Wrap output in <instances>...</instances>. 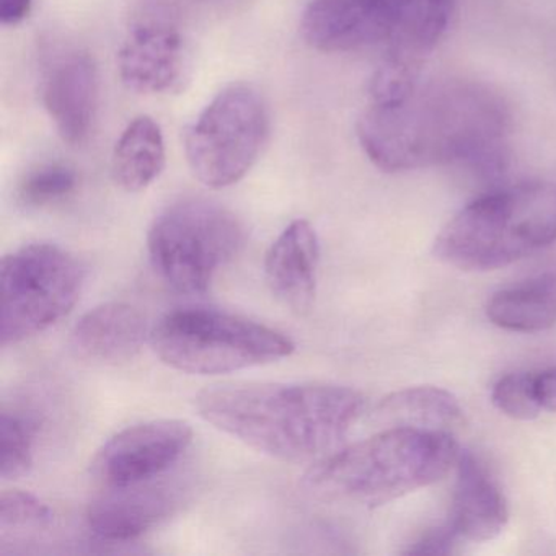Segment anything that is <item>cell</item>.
Segmentation results:
<instances>
[{"instance_id": "1", "label": "cell", "mask_w": 556, "mask_h": 556, "mask_svg": "<svg viewBox=\"0 0 556 556\" xmlns=\"http://www.w3.org/2000/svg\"><path fill=\"white\" fill-rule=\"evenodd\" d=\"M509 129V106L484 84L418 77L396 96L370 99L357 138L383 172L460 165L493 177L506 164Z\"/></svg>"}, {"instance_id": "2", "label": "cell", "mask_w": 556, "mask_h": 556, "mask_svg": "<svg viewBox=\"0 0 556 556\" xmlns=\"http://www.w3.org/2000/svg\"><path fill=\"white\" fill-rule=\"evenodd\" d=\"M194 408L204 421L269 457L315 464L337 452L364 399L333 383H232L203 390Z\"/></svg>"}, {"instance_id": "3", "label": "cell", "mask_w": 556, "mask_h": 556, "mask_svg": "<svg viewBox=\"0 0 556 556\" xmlns=\"http://www.w3.org/2000/svg\"><path fill=\"white\" fill-rule=\"evenodd\" d=\"M460 452L452 432L392 426L315 462L304 483L324 500L382 506L441 481Z\"/></svg>"}, {"instance_id": "4", "label": "cell", "mask_w": 556, "mask_h": 556, "mask_svg": "<svg viewBox=\"0 0 556 556\" xmlns=\"http://www.w3.org/2000/svg\"><path fill=\"white\" fill-rule=\"evenodd\" d=\"M556 242V184L483 194L439 232L434 255L464 271H494Z\"/></svg>"}, {"instance_id": "5", "label": "cell", "mask_w": 556, "mask_h": 556, "mask_svg": "<svg viewBox=\"0 0 556 556\" xmlns=\"http://www.w3.org/2000/svg\"><path fill=\"white\" fill-rule=\"evenodd\" d=\"M452 14L454 0H312L301 31L324 53L380 48L390 60L419 64L444 37Z\"/></svg>"}, {"instance_id": "6", "label": "cell", "mask_w": 556, "mask_h": 556, "mask_svg": "<svg viewBox=\"0 0 556 556\" xmlns=\"http://www.w3.org/2000/svg\"><path fill=\"white\" fill-rule=\"evenodd\" d=\"M152 350L172 369L223 376L285 359L294 353L288 334L214 308H180L152 328Z\"/></svg>"}, {"instance_id": "7", "label": "cell", "mask_w": 556, "mask_h": 556, "mask_svg": "<svg viewBox=\"0 0 556 556\" xmlns=\"http://www.w3.org/2000/svg\"><path fill=\"white\" fill-rule=\"evenodd\" d=\"M245 243L239 217L214 201L187 198L165 207L148 233L159 278L178 294L200 295Z\"/></svg>"}, {"instance_id": "8", "label": "cell", "mask_w": 556, "mask_h": 556, "mask_svg": "<svg viewBox=\"0 0 556 556\" xmlns=\"http://www.w3.org/2000/svg\"><path fill=\"white\" fill-rule=\"evenodd\" d=\"M86 266L54 243H28L0 265V344L24 343L66 317L79 302Z\"/></svg>"}, {"instance_id": "9", "label": "cell", "mask_w": 556, "mask_h": 556, "mask_svg": "<svg viewBox=\"0 0 556 556\" xmlns=\"http://www.w3.org/2000/svg\"><path fill=\"white\" fill-rule=\"evenodd\" d=\"M268 135V109L258 90L232 84L214 97L188 129V164L207 188L232 187L252 170Z\"/></svg>"}, {"instance_id": "10", "label": "cell", "mask_w": 556, "mask_h": 556, "mask_svg": "<svg viewBox=\"0 0 556 556\" xmlns=\"http://www.w3.org/2000/svg\"><path fill=\"white\" fill-rule=\"evenodd\" d=\"M193 441L184 419H152L116 432L92 462L93 478L103 488L146 483L170 470Z\"/></svg>"}, {"instance_id": "11", "label": "cell", "mask_w": 556, "mask_h": 556, "mask_svg": "<svg viewBox=\"0 0 556 556\" xmlns=\"http://www.w3.org/2000/svg\"><path fill=\"white\" fill-rule=\"evenodd\" d=\"M123 84L139 93H178L191 73L187 41L178 28L165 22L138 25L118 53Z\"/></svg>"}, {"instance_id": "12", "label": "cell", "mask_w": 556, "mask_h": 556, "mask_svg": "<svg viewBox=\"0 0 556 556\" xmlns=\"http://www.w3.org/2000/svg\"><path fill=\"white\" fill-rule=\"evenodd\" d=\"M99 73L89 53L66 50L48 58L41 76V100L66 144L89 139L99 110Z\"/></svg>"}, {"instance_id": "13", "label": "cell", "mask_w": 556, "mask_h": 556, "mask_svg": "<svg viewBox=\"0 0 556 556\" xmlns=\"http://www.w3.org/2000/svg\"><path fill=\"white\" fill-rule=\"evenodd\" d=\"M155 480L106 488L87 509L90 532L105 542H129L168 519L180 506V490Z\"/></svg>"}, {"instance_id": "14", "label": "cell", "mask_w": 556, "mask_h": 556, "mask_svg": "<svg viewBox=\"0 0 556 556\" xmlns=\"http://www.w3.org/2000/svg\"><path fill=\"white\" fill-rule=\"evenodd\" d=\"M151 337L144 315L125 302H109L87 312L70 337L77 361L93 366H118L135 359Z\"/></svg>"}, {"instance_id": "15", "label": "cell", "mask_w": 556, "mask_h": 556, "mask_svg": "<svg viewBox=\"0 0 556 556\" xmlns=\"http://www.w3.org/2000/svg\"><path fill=\"white\" fill-rule=\"evenodd\" d=\"M447 523L464 542H490L506 529L509 507L490 471L471 452L458 455Z\"/></svg>"}, {"instance_id": "16", "label": "cell", "mask_w": 556, "mask_h": 556, "mask_svg": "<svg viewBox=\"0 0 556 556\" xmlns=\"http://www.w3.org/2000/svg\"><path fill=\"white\" fill-rule=\"evenodd\" d=\"M320 242L308 220L289 224L266 253L265 276L271 294L285 307L302 314L317 294Z\"/></svg>"}, {"instance_id": "17", "label": "cell", "mask_w": 556, "mask_h": 556, "mask_svg": "<svg viewBox=\"0 0 556 556\" xmlns=\"http://www.w3.org/2000/svg\"><path fill=\"white\" fill-rule=\"evenodd\" d=\"M113 178L128 193L148 190L165 168V141L159 123L138 116L126 126L113 152Z\"/></svg>"}, {"instance_id": "18", "label": "cell", "mask_w": 556, "mask_h": 556, "mask_svg": "<svg viewBox=\"0 0 556 556\" xmlns=\"http://www.w3.org/2000/svg\"><path fill=\"white\" fill-rule=\"evenodd\" d=\"M491 324L517 333H540L556 325V275L503 289L486 304Z\"/></svg>"}, {"instance_id": "19", "label": "cell", "mask_w": 556, "mask_h": 556, "mask_svg": "<svg viewBox=\"0 0 556 556\" xmlns=\"http://www.w3.org/2000/svg\"><path fill=\"white\" fill-rule=\"evenodd\" d=\"M380 415L392 426L452 432L464 425V409L447 390L421 386L399 390L383 399Z\"/></svg>"}, {"instance_id": "20", "label": "cell", "mask_w": 556, "mask_h": 556, "mask_svg": "<svg viewBox=\"0 0 556 556\" xmlns=\"http://www.w3.org/2000/svg\"><path fill=\"white\" fill-rule=\"evenodd\" d=\"M38 419L24 408H4L0 418V477L17 480L34 467L35 445L38 438Z\"/></svg>"}, {"instance_id": "21", "label": "cell", "mask_w": 556, "mask_h": 556, "mask_svg": "<svg viewBox=\"0 0 556 556\" xmlns=\"http://www.w3.org/2000/svg\"><path fill=\"white\" fill-rule=\"evenodd\" d=\"M53 520V509L35 494L8 490L0 496V542H5L12 535L41 532Z\"/></svg>"}, {"instance_id": "22", "label": "cell", "mask_w": 556, "mask_h": 556, "mask_svg": "<svg viewBox=\"0 0 556 556\" xmlns=\"http://www.w3.org/2000/svg\"><path fill=\"white\" fill-rule=\"evenodd\" d=\"M77 175L63 164L41 165L22 181L21 200L31 207H43L56 203L74 193Z\"/></svg>"}, {"instance_id": "23", "label": "cell", "mask_w": 556, "mask_h": 556, "mask_svg": "<svg viewBox=\"0 0 556 556\" xmlns=\"http://www.w3.org/2000/svg\"><path fill=\"white\" fill-rule=\"evenodd\" d=\"M493 405L503 415L530 421L542 413L535 395V372H513L501 377L491 392Z\"/></svg>"}, {"instance_id": "24", "label": "cell", "mask_w": 556, "mask_h": 556, "mask_svg": "<svg viewBox=\"0 0 556 556\" xmlns=\"http://www.w3.org/2000/svg\"><path fill=\"white\" fill-rule=\"evenodd\" d=\"M460 539L455 535L447 522L434 529L426 530L418 540L409 543L408 548L403 549L405 555H452L457 549Z\"/></svg>"}, {"instance_id": "25", "label": "cell", "mask_w": 556, "mask_h": 556, "mask_svg": "<svg viewBox=\"0 0 556 556\" xmlns=\"http://www.w3.org/2000/svg\"><path fill=\"white\" fill-rule=\"evenodd\" d=\"M535 395L542 412L556 413V367L535 372Z\"/></svg>"}, {"instance_id": "26", "label": "cell", "mask_w": 556, "mask_h": 556, "mask_svg": "<svg viewBox=\"0 0 556 556\" xmlns=\"http://www.w3.org/2000/svg\"><path fill=\"white\" fill-rule=\"evenodd\" d=\"M30 12L31 0H0V22L9 27L22 24Z\"/></svg>"}]
</instances>
